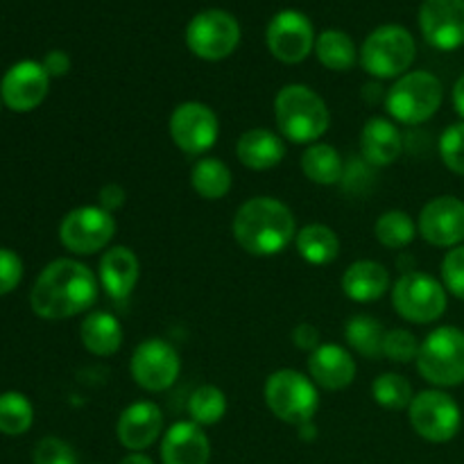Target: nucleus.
I'll use <instances>...</instances> for the list:
<instances>
[{
  "label": "nucleus",
  "instance_id": "obj_1",
  "mask_svg": "<svg viewBox=\"0 0 464 464\" xmlns=\"http://www.w3.org/2000/svg\"><path fill=\"white\" fill-rule=\"evenodd\" d=\"M98 299V279L93 272L72 258L48 263L30 293L32 311L44 320H68L86 313Z\"/></svg>",
  "mask_w": 464,
  "mask_h": 464
},
{
  "label": "nucleus",
  "instance_id": "obj_2",
  "mask_svg": "<svg viewBox=\"0 0 464 464\" xmlns=\"http://www.w3.org/2000/svg\"><path fill=\"white\" fill-rule=\"evenodd\" d=\"M234 238L252 256H276L297 236L295 216L275 198H252L236 211Z\"/></svg>",
  "mask_w": 464,
  "mask_h": 464
},
{
  "label": "nucleus",
  "instance_id": "obj_3",
  "mask_svg": "<svg viewBox=\"0 0 464 464\" xmlns=\"http://www.w3.org/2000/svg\"><path fill=\"white\" fill-rule=\"evenodd\" d=\"M275 118L279 131L290 143H317L331 122L324 98L306 84H288L276 93Z\"/></svg>",
  "mask_w": 464,
  "mask_h": 464
},
{
  "label": "nucleus",
  "instance_id": "obj_4",
  "mask_svg": "<svg viewBox=\"0 0 464 464\" xmlns=\"http://www.w3.org/2000/svg\"><path fill=\"white\" fill-rule=\"evenodd\" d=\"M442 100L444 86L438 75L429 71H412L390 86L385 93V109L390 118L401 125H421L438 113Z\"/></svg>",
  "mask_w": 464,
  "mask_h": 464
},
{
  "label": "nucleus",
  "instance_id": "obj_5",
  "mask_svg": "<svg viewBox=\"0 0 464 464\" xmlns=\"http://www.w3.org/2000/svg\"><path fill=\"white\" fill-rule=\"evenodd\" d=\"M417 57V45L403 25H381L372 32L361 48V66L376 80L406 75Z\"/></svg>",
  "mask_w": 464,
  "mask_h": 464
},
{
  "label": "nucleus",
  "instance_id": "obj_6",
  "mask_svg": "<svg viewBox=\"0 0 464 464\" xmlns=\"http://www.w3.org/2000/svg\"><path fill=\"white\" fill-rule=\"evenodd\" d=\"M263 397L276 420L297 426V429L313 421L317 408H320V394H317L315 383L297 370H279L267 376Z\"/></svg>",
  "mask_w": 464,
  "mask_h": 464
},
{
  "label": "nucleus",
  "instance_id": "obj_7",
  "mask_svg": "<svg viewBox=\"0 0 464 464\" xmlns=\"http://www.w3.org/2000/svg\"><path fill=\"white\" fill-rule=\"evenodd\" d=\"M415 362L421 379L438 388L464 383V331L456 326H438L430 331Z\"/></svg>",
  "mask_w": 464,
  "mask_h": 464
},
{
  "label": "nucleus",
  "instance_id": "obj_8",
  "mask_svg": "<svg viewBox=\"0 0 464 464\" xmlns=\"http://www.w3.org/2000/svg\"><path fill=\"white\" fill-rule=\"evenodd\" d=\"M392 306L406 322L430 324L447 311V288L426 272H403L392 285Z\"/></svg>",
  "mask_w": 464,
  "mask_h": 464
},
{
  "label": "nucleus",
  "instance_id": "obj_9",
  "mask_svg": "<svg viewBox=\"0 0 464 464\" xmlns=\"http://www.w3.org/2000/svg\"><path fill=\"white\" fill-rule=\"evenodd\" d=\"M240 44V25L225 9H204L186 27V45L204 62L227 59Z\"/></svg>",
  "mask_w": 464,
  "mask_h": 464
},
{
  "label": "nucleus",
  "instance_id": "obj_10",
  "mask_svg": "<svg viewBox=\"0 0 464 464\" xmlns=\"http://www.w3.org/2000/svg\"><path fill=\"white\" fill-rule=\"evenodd\" d=\"M408 420L421 440L433 444L451 442L462 424L456 399L442 390H424L417 394L408 408Z\"/></svg>",
  "mask_w": 464,
  "mask_h": 464
},
{
  "label": "nucleus",
  "instance_id": "obj_11",
  "mask_svg": "<svg viewBox=\"0 0 464 464\" xmlns=\"http://www.w3.org/2000/svg\"><path fill=\"white\" fill-rule=\"evenodd\" d=\"M116 236V220L113 213L104 211L102 207H80L66 213L59 225V240L63 247L72 254L102 252L111 238Z\"/></svg>",
  "mask_w": 464,
  "mask_h": 464
},
{
  "label": "nucleus",
  "instance_id": "obj_12",
  "mask_svg": "<svg viewBox=\"0 0 464 464\" xmlns=\"http://www.w3.org/2000/svg\"><path fill=\"white\" fill-rule=\"evenodd\" d=\"M130 372L134 383L145 392H163L179 379V353L166 340L150 338L140 343L131 353Z\"/></svg>",
  "mask_w": 464,
  "mask_h": 464
},
{
  "label": "nucleus",
  "instance_id": "obj_13",
  "mask_svg": "<svg viewBox=\"0 0 464 464\" xmlns=\"http://www.w3.org/2000/svg\"><path fill=\"white\" fill-rule=\"evenodd\" d=\"M172 143L186 154L208 152L220 136V121L208 104L188 100L177 104L170 116Z\"/></svg>",
  "mask_w": 464,
  "mask_h": 464
},
{
  "label": "nucleus",
  "instance_id": "obj_14",
  "mask_svg": "<svg viewBox=\"0 0 464 464\" xmlns=\"http://www.w3.org/2000/svg\"><path fill=\"white\" fill-rule=\"evenodd\" d=\"M266 44L272 57L284 63H299L315 50V32L306 14L284 9L270 21L266 32Z\"/></svg>",
  "mask_w": 464,
  "mask_h": 464
},
{
  "label": "nucleus",
  "instance_id": "obj_15",
  "mask_svg": "<svg viewBox=\"0 0 464 464\" xmlns=\"http://www.w3.org/2000/svg\"><path fill=\"white\" fill-rule=\"evenodd\" d=\"M417 231L435 247H458L464 243V202L453 195L435 198L421 208Z\"/></svg>",
  "mask_w": 464,
  "mask_h": 464
},
{
  "label": "nucleus",
  "instance_id": "obj_16",
  "mask_svg": "<svg viewBox=\"0 0 464 464\" xmlns=\"http://www.w3.org/2000/svg\"><path fill=\"white\" fill-rule=\"evenodd\" d=\"M48 86L50 75L45 72L44 63L25 59V62L14 63L5 72L0 82V98L12 111H34L48 95Z\"/></svg>",
  "mask_w": 464,
  "mask_h": 464
},
{
  "label": "nucleus",
  "instance_id": "obj_17",
  "mask_svg": "<svg viewBox=\"0 0 464 464\" xmlns=\"http://www.w3.org/2000/svg\"><path fill=\"white\" fill-rule=\"evenodd\" d=\"M424 39L438 50L464 45V0H424L420 7Z\"/></svg>",
  "mask_w": 464,
  "mask_h": 464
},
{
  "label": "nucleus",
  "instance_id": "obj_18",
  "mask_svg": "<svg viewBox=\"0 0 464 464\" xmlns=\"http://www.w3.org/2000/svg\"><path fill=\"white\" fill-rule=\"evenodd\" d=\"M163 433L161 408L154 401H136L121 412L116 424L118 442L131 453H143Z\"/></svg>",
  "mask_w": 464,
  "mask_h": 464
},
{
  "label": "nucleus",
  "instance_id": "obj_19",
  "mask_svg": "<svg viewBox=\"0 0 464 464\" xmlns=\"http://www.w3.org/2000/svg\"><path fill=\"white\" fill-rule=\"evenodd\" d=\"M140 276V263L139 256L131 252L130 247H118L107 249L100 258V270L98 279L104 293L109 295L113 304H125L130 295L134 293L136 284Z\"/></svg>",
  "mask_w": 464,
  "mask_h": 464
},
{
  "label": "nucleus",
  "instance_id": "obj_20",
  "mask_svg": "<svg viewBox=\"0 0 464 464\" xmlns=\"http://www.w3.org/2000/svg\"><path fill=\"white\" fill-rule=\"evenodd\" d=\"M211 442L202 426L195 421H177L163 433L161 462L163 464H208Z\"/></svg>",
  "mask_w": 464,
  "mask_h": 464
},
{
  "label": "nucleus",
  "instance_id": "obj_21",
  "mask_svg": "<svg viewBox=\"0 0 464 464\" xmlns=\"http://www.w3.org/2000/svg\"><path fill=\"white\" fill-rule=\"evenodd\" d=\"M308 374L315 385L338 392L356 379V361L340 344H320L308 358Z\"/></svg>",
  "mask_w": 464,
  "mask_h": 464
},
{
  "label": "nucleus",
  "instance_id": "obj_22",
  "mask_svg": "<svg viewBox=\"0 0 464 464\" xmlns=\"http://www.w3.org/2000/svg\"><path fill=\"white\" fill-rule=\"evenodd\" d=\"M403 150V136L394 121L374 116L365 122L361 131V152L362 159L372 166H392Z\"/></svg>",
  "mask_w": 464,
  "mask_h": 464
},
{
  "label": "nucleus",
  "instance_id": "obj_23",
  "mask_svg": "<svg viewBox=\"0 0 464 464\" xmlns=\"http://www.w3.org/2000/svg\"><path fill=\"white\" fill-rule=\"evenodd\" d=\"M236 157L249 170H270L284 161L285 140L284 136L275 134L266 127H254L238 139Z\"/></svg>",
  "mask_w": 464,
  "mask_h": 464
},
{
  "label": "nucleus",
  "instance_id": "obj_24",
  "mask_svg": "<svg viewBox=\"0 0 464 464\" xmlns=\"http://www.w3.org/2000/svg\"><path fill=\"white\" fill-rule=\"evenodd\" d=\"M390 288V272L381 263L362 258L352 263L343 275V293L352 302L370 304L383 297Z\"/></svg>",
  "mask_w": 464,
  "mask_h": 464
},
{
  "label": "nucleus",
  "instance_id": "obj_25",
  "mask_svg": "<svg viewBox=\"0 0 464 464\" xmlns=\"http://www.w3.org/2000/svg\"><path fill=\"white\" fill-rule=\"evenodd\" d=\"M80 338L86 352L93 356H113L122 347L121 322L107 311H93L80 326Z\"/></svg>",
  "mask_w": 464,
  "mask_h": 464
},
{
  "label": "nucleus",
  "instance_id": "obj_26",
  "mask_svg": "<svg viewBox=\"0 0 464 464\" xmlns=\"http://www.w3.org/2000/svg\"><path fill=\"white\" fill-rule=\"evenodd\" d=\"M299 256L311 266H329L340 254V238L331 227L326 225H306L295 236Z\"/></svg>",
  "mask_w": 464,
  "mask_h": 464
},
{
  "label": "nucleus",
  "instance_id": "obj_27",
  "mask_svg": "<svg viewBox=\"0 0 464 464\" xmlns=\"http://www.w3.org/2000/svg\"><path fill=\"white\" fill-rule=\"evenodd\" d=\"M302 172L317 186H334L344 177V163L329 143H313L302 154Z\"/></svg>",
  "mask_w": 464,
  "mask_h": 464
},
{
  "label": "nucleus",
  "instance_id": "obj_28",
  "mask_svg": "<svg viewBox=\"0 0 464 464\" xmlns=\"http://www.w3.org/2000/svg\"><path fill=\"white\" fill-rule=\"evenodd\" d=\"M190 186L199 198L213 202V199H222L229 195L231 186H234V175L222 159L207 157L199 159L190 170Z\"/></svg>",
  "mask_w": 464,
  "mask_h": 464
},
{
  "label": "nucleus",
  "instance_id": "obj_29",
  "mask_svg": "<svg viewBox=\"0 0 464 464\" xmlns=\"http://www.w3.org/2000/svg\"><path fill=\"white\" fill-rule=\"evenodd\" d=\"M317 62L329 71H349L356 66L358 50L352 36L343 30H324L315 39Z\"/></svg>",
  "mask_w": 464,
  "mask_h": 464
},
{
  "label": "nucleus",
  "instance_id": "obj_30",
  "mask_svg": "<svg viewBox=\"0 0 464 464\" xmlns=\"http://www.w3.org/2000/svg\"><path fill=\"white\" fill-rule=\"evenodd\" d=\"M385 334L388 331L383 329V324L376 317L362 315V313L353 315L344 326V338H347L349 347L365 358L383 356Z\"/></svg>",
  "mask_w": 464,
  "mask_h": 464
},
{
  "label": "nucleus",
  "instance_id": "obj_31",
  "mask_svg": "<svg viewBox=\"0 0 464 464\" xmlns=\"http://www.w3.org/2000/svg\"><path fill=\"white\" fill-rule=\"evenodd\" d=\"M374 236L383 247L403 249L415 240L417 227L406 211L392 208V211H385L383 216L376 220Z\"/></svg>",
  "mask_w": 464,
  "mask_h": 464
},
{
  "label": "nucleus",
  "instance_id": "obj_32",
  "mask_svg": "<svg viewBox=\"0 0 464 464\" xmlns=\"http://www.w3.org/2000/svg\"><path fill=\"white\" fill-rule=\"evenodd\" d=\"M372 397L385 411H406L411 408L415 394H412V385L406 376L385 372L372 383Z\"/></svg>",
  "mask_w": 464,
  "mask_h": 464
},
{
  "label": "nucleus",
  "instance_id": "obj_33",
  "mask_svg": "<svg viewBox=\"0 0 464 464\" xmlns=\"http://www.w3.org/2000/svg\"><path fill=\"white\" fill-rule=\"evenodd\" d=\"M190 421L198 426H213L227 415V397L216 385H202L188 399Z\"/></svg>",
  "mask_w": 464,
  "mask_h": 464
},
{
  "label": "nucleus",
  "instance_id": "obj_34",
  "mask_svg": "<svg viewBox=\"0 0 464 464\" xmlns=\"http://www.w3.org/2000/svg\"><path fill=\"white\" fill-rule=\"evenodd\" d=\"M34 421V408L21 392L0 394V433L23 435Z\"/></svg>",
  "mask_w": 464,
  "mask_h": 464
},
{
  "label": "nucleus",
  "instance_id": "obj_35",
  "mask_svg": "<svg viewBox=\"0 0 464 464\" xmlns=\"http://www.w3.org/2000/svg\"><path fill=\"white\" fill-rule=\"evenodd\" d=\"M420 347L421 343L415 338V334H411L408 329H392L385 334L383 356L399 365H408V362L417 361Z\"/></svg>",
  "mask_w": 464,
  "mask_h": 464
},
{
  "label": "nucleus",
  "instance_id": "obj_36",
  "mask_svg": "<svg viewBox=\"0 0 464 464\" xmlns=\"http://www.w3.org/2000/svg\"><path fill=\"white\" fill-rule=\"evenodd\" d=\"M440 157L444 166L464 177V121L447 127L440 136Z\"/></svg>",
  "mask_w": 464,
  "mask_h": 464
},
{
  "label": "nucleus",
  "instance_id": "obj_37",
  "mask_svg": "<svg viewBox=\"0 0 464 464\" xmlns=\"http://www.w3.org/2000/svg\"><path fill=\"white\" fill-rule=\"evenodd\" d=\"M442 284L453 297L464 299V245L447 252L442 261Z\"/></svg>",
  "mask_w": 464,
  "mask_h": 464
},
{
  "label": "nucleus",
  "instance_id": "obj_38",
  "mask_svg": "<svg viewBox=\"0 0 464 464\" xmlns=\"http://www.w3.org/2000/svg\"><path fill=\"white\" fill-rule=\"evenodd\" d=\"M34 464H77V456L63 440L44 438L32 456Z\"/></svg>",
  "mask_w": 464,
  "mask_h": 464
},
{
  "label": "nucleus",
  "instance_id": "obj_39",
  "mask_svg": "<svg viewBox=\"0 0 464 464\" xmlns=\"http://www.w3.org/2000/svg\"><path fill=\"white\" fill-rule=\"evenodd\" d=\"M23 261L12 249L0 247V295H7L21 284Z\"/></svg>",
  "mask_w": 464,
  "mask_h": 464
},
{
  "label": "nucleus",
  "instance_id": "obj_40",
  "mask_svg": "<svg viewBox=\"0 0 464 464\" xmlns=\"http://www.w3.org/2000/svg\"><path fill=\"white\" fill-rule=\"evenodd\" d=\"M293 343L295 347L302 349V352H315L317 347H320V331H317V326L308 324V322H302V324L295 326L293 331Z\"/></svg>",
  "mask_w": 464,
  "mask_h": 464
},
{
  "label": "nucleus",
  "instance_id": "obj_41",
  "mask_svg": "<svg viewBox=\"0 0 464 464\" xmlns=\"http://www.w3.org/2000/svg\"><path fill=\"white\" fill-rule=\"evenodd\" d=\"M127 195H125V188L118 184H107L100 188V207L104 208V211L113 213L118 211V208H122V204H125Z\"/></svg>",
  "mask_w": 464,
  "mask_h": 464
},
{
  "label": "nucleus",
  "instance_id": "obj_42",
  "mask_svg": "<svg viewBox=\"0 0 464 464\" xmlns=\"http://www.w3.org/2000/svg\"><path fill=\"white\" fill-rule=\"evenodd\" d=\"M44 68L50 77H62L71 71V57L63 50H50L44 59Z\"/></svg>",
  "mask_w": 464,
  "mask_h": 464
},
{
  "label": "nucleus",
  "instance_id": "obj_43",
  "mask_svg": "<svg viewBox=\"0 0 464 464\" xmlns=\"http://www.w3.org/2000/svg\"><path fill=\"white\" fill-rule=\"evenodd\" d=\"M453 107L464 118V75L453 86Z\"/></svg>",
  "mask_w": 464,
  "mask_h": 464
},
{
  "label": "nucleus",
  "instance_id": "obj_44",
  "mask_svg": "<svg viewBox=\"0 0 464 464\" xmlns=\"http://www.w3.org/2000/svg\"><path fill=\"white\" fill-rule=\"evenodd\" d=\"M118 464H154L152 458H148L145 453H130V456L122 458Z\"/></svg>",
  "mask_w": 464,
  "mask_h": 464
},
{
  "label": "nucleus",
  "instance_id": "obj_45",
  "mask_svg": "<svg viewBox=\"0 0 464 464\" xmlns=\"http://www.w3.org/2000/svg\"><path fill=\"white\" fill-rule=\"evenodd\" d=\"M315 433H317V429H315V424H313V421L299 426V438H302V440H315Z\"/></svg>",
  "mask_w": 464,
  "mask_h": 464
},
{
  "label": "nucleus",
  "instance_id": "obj_46",
  "mask_svg": "<svg viewBox=\"0 0 464 464\" xmlns=\"http://www.w3.org/2000/svg\"><path fill=\"white\" fill-rule=\"evenodd\" d=\"M0 104H3V98H0Z\"/></svg>",
  "mask_w": 464,
  "mask_h": 464
}]
</instances>
